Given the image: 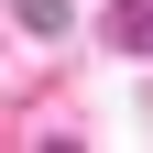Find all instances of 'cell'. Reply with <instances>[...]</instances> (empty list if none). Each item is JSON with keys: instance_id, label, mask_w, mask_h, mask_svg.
Masks as SVG:
<instances>
[{"instance_id": "6da1fadb", "label": "cell", "mask_w": 153, "mask_h": 153, "mask_svg": "<svg viewBox=\"0 0 153 153\" xmlns=\"http://www.w3.org/2000/svg\"><path fill=\"white\" fill-rule=\"evenodd\" d=\"M109 33H120L131 55H153V0H120V11H109Z\"/></svg>"}, {"instance_id": "7a4b0ae2", "label": "cell", "mask_w": 153, "mask_h": 153, "mask_svg": "<svg viewBox=\"0 0 153 153\" xmlns=\"http://www.w3.org/2000/svg\"><path fill=\"white\" fill-rule=\"evenodd\" d=\"M22 11V33H66V0H11Z\"/></svg>"}]
</instances>
